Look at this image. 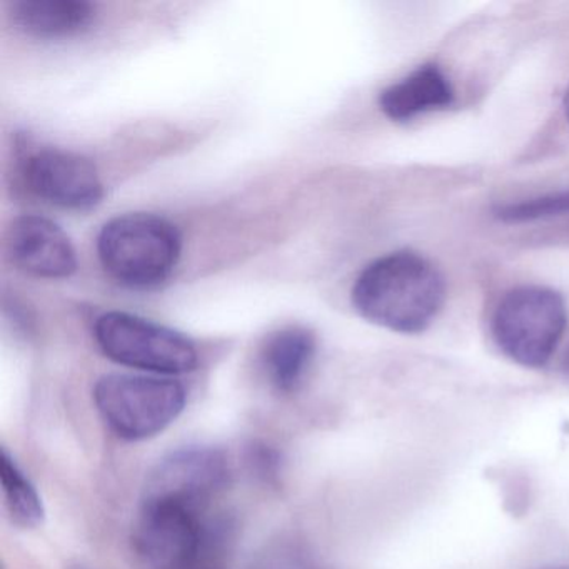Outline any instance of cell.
Segmentation results:
<instances>
[{
	"label": "cell",
	"mask_w": 569,
	"mask_h": 569,
	"mask_svg": "<svg viewBox=\"0 0 569 569\" xmlns=\"http://www.w3.org/2000/svg\"><path fill=\"white\" fill-rule=\"evenodd\" d=\"M568 325L565 301L539 286L512 289L492 316V336L511 361L525 368L548 365Z\"/></svg>",
	"instance_id": "cell-4"
},
{
	"label": "cell",
	"mask_w": 569,
	"mask_h": 569,
	"mask_svg": "<svg viewBox=\"0 0 569 569\" xmlns=\"http://www.w3.org/2000/svg\"><path fill=\"white\" fill-rule=\"evenodd\" d=\"M24 178L38 198L66 209H91L102 201L104 186L84 156L42 149L26 162Z\"/></svg>",
	"instance_id": "cell-8"
},
{
	"label": "cell",
	"mask_w": 569,
	"mask_h": 569,
	"mask_svg": "<svg viewBox=\"0 0 569 569\" xmlns=\"http://www.w3.org/2000/svg\"><path fill=\"white\" fill-rule=\"evenodd\" d=\"M445 298V279L438 269L411 251L379 258L361 272L352 288V305L362 318L402 335L428 329Z\"/></svg>",
	"instance_id": "cell-1"
},
{
	"label": "cell",
	"mask_w": 569,
	"mask_h": 569,
	"mask_svg": "<svg viewBox=\"0 0 569 569\" xmlns=\"http://www.w3.org/2000/svg\"><path fill=\"white\" fill-rule=\"evenodd\" d=\"M94 338L109 359L128 368L174 376L194 371L199 365L191 339L128 312L102 315L96 321Z\"/></svg>",
	"instance_id": "cell-5"
},
{
	"label": "cell",
	"mask_w": 569,
	"mask_h": 569,
	"mask_svg": "<svg viewBox=\"0 0 569 569\" xmlns=\"http://www.w3.org/2000/svg\"><path fill=\"white\" fill-rule=\"evenodd\" d=\"M565 114H566V119H568V124H569V88H568V91H566V96H565Z\"/></svg>",
	"instance_id": "cell-16"
},
{
	"label": "cell",
	"mask_w": 569,
	"mask_h": 569,
	"mask_svg": "<svg viewBox=\"0 0 569 569\" xmlns=\"http://www.w3.org/2000/svg\"><path fill=\"white\" fill-rule=\"evenodd\" d=\"M452 101L455 91L445 72L438 66L426 64L385 89L379 96V108L391 121L406 122L425 112L448 108Z\"/></svg>",
	"instance_id": "cell-10"
},
{
	"label": "cell",
	"mask_w": 569,
	"mask_h": 569,
	"mask_svg": "<svg viewBox=\"0 0 569 569\" xmlns=\"http://www.w3.org/2000/svg\"><path fill=\"white\" fill-rule=\"evenodd\" d=\"M92 395L108 428L129 442L161 435L188 402L184 386L161 376L106 375L96 382Z\"/></svg>",
	"instance_id": "cell-3"
},
{
	"label": "cell",
	"mask_w": 569,
	"mask_h": 569,
	"mask_svg": "<svg viewBox=\"0 0 569 569\" xmlns=\"http://www.w3.org/2000/svg\"><path fill=\"white\" fill-rule=\"evenodd\" d=\"M11 19L36 38H66L86 31L96 19V8L84 0H18Z\"/></svg>",
	"instance_id": "cell-12"
},
{
	"label": "cell",
	"mask_w": 569,
	"mask_h": 569,
	"mask_svg": "<svg viewBox=\"0 0 569 569\" xmlns=\"http://www.w3.org/2000/svg\"><path fill=\"white\" fill-rule=\"evenodd\" d=\"M315 358V335L299 326H291L269 336L261 352L262 368L268 381L282 395H292L305 385Z\"/></svg>",
	"instance_id": "cell-11"
},
{
	"label": "cell",
	"mask_w": 569,
	"mask_h": 569,
	"mask_svg": "<svg viewBox=\"0 0 569 569\" xmlns=\"http://www.w3.org/2000/svg\"><path fill=\"white\" fill-rule=\"evenodd\" d=\"M546 569H569V566H558V568H546Z\"/></svg>",
	"instance_id": "cell-19"
},
{
	"label": "cell",
	"mask_w": 569,
	"mask_h": 569,
	"mask_svg": "<svg viewBox=\"0 0 569 569\" xmlns=\"http://www.w3.org/2000/svg\"><path fill=\"white\" fill-rule=\"evenodd\" d=\"M569 214V191L499 206L495 216L505 222H531Z\"/></svg>",
	"instance_id": "cell-14"
},
{
	"label": "cell",
	"mask_w": 569,
	"mask_h": 569,
	"mask_svg": "<svg viewBox=\"0 0 569 569\" xmlns=\"http://www.w3.org/2000/svg\"><path fill=\"white\" fill-rule=\"evenodd\" d=\"M12 264L36 278L62 279L78 271L74 246L51 219L21 216L6 236Z\"/></svg>",
	"instance_id": "cell-9"
},
{
	"label": "cell",
	"mask_w": 569,
	"mask_h": 569,
	"mask_svg": "<svg viewBox=\"0 0 569 569\" xmlns=\"http://www.w3.org/2000/svg\"><path fill=\"white\" fill-rule=\"evenodd\" d=\"M202 512L168 502H142L134 546L149 569H192L214 542Z\"/></svg>",
	"instance_id": "cell-6"
},
{
	"label": "cell",
	"mask_w": 569,
	"mask_h": 569,
	"mask_svg": "<svg viewBox=\"0 0 569 569\" xmlns=\"http://www.w3.org/2000/svg\"><path fill=\"white\" fill-rule=\"evenodd\" d=\"M562 368H565V371L569 375V348L568 351H566L565 361H562Z\"/></svg>",
	"instance_id": "cell-17"
},
{
	"label": "cell",
	"mask_w": 569,
	"mask_h": 569,
	"mask_svg": "<svg viewBox=\"0 0 569 569\" xmlns=\"http://www.w3.org/2000/svg\"><path fill=\"white\" fill-rule=\"evenodd\" d=\"M0 481L11 521L21 529L39 528L46 518L44 502L34 482L6 448L0 451Z\"/></svg>",
	"instance_id": "cell-13"
},
{
	"label": "cell",
	"mask_w": 569,
	"mask_h": 569,
	"mask_svg": "<svg viewBox=\"0 0 569 569\" xmlns=\"http://www.w3.org/2000/svg\"><path fill=\"white\" fill-rule=\"evenodd\" d=\"M182 236L161 216L132 212L102 228L99 259L106 271L129 288H152L169 278L181 258Z\"/></svg>",
	"instance_id": "cell-2"
},
{
	"label": "cell",
	"mask_w": 569,
	"mask_h": 569,
	"mask_svg": "<svg viewBox=\"0 0 569 569\" xmlns=\"http://www.w3.org/2000/svg\"><path fill=\"white\" fill-rule=\"evenodd\" d=\"M192 569H214V568H208V566L199 565V566H196V568H192Z\"/></svg>",
	"instance_id": "cell-18"
},
{
	"label": "cell",
	"mask_w": 569,
	"mask_h": 569,
	"mask_svg": "<svg viewBox=\"0 0 569 569\" xmlns=\"http://www.w3.org/2000/svg\"><path fill=\"white\" fill-rule=\"evenodd\" d=\"M231 468L228 456L211 446H188L169 452L146 479L142 502H168L204 512L226 489Z\"/></svg>",
	"instance_id": "cell-7"
},
{
	"label": "cell",
	"mask_w": 569,
	"mask_h": 569,
	"mask_svg": "<svg viewBox=\"0 0 569 569\" xmlns=\"http://www.w3.org/2000/svg\"><path fill=\"white\" fill-rule=\"evenodd\" d=\"M249 462L261 478L271 479L272 476L278 475L279 456L268 446H252Z\"/></svg>",
	"instance_id": "cell-15"
}]
</instances>
